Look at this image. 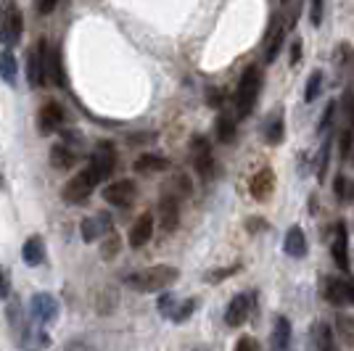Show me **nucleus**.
<instances>
[{
    "label": "nucleus",
    "mask_w": 354,
    "mask_h": 351,
    "mask_svg": "<svg viewBox=\"0 0 354 351\" xmlns=\"http://www.w3.org/2000/svg\"><path fill=\"white\" fill-rule=\"evenodd\" d=\"M177 278H180V272H177L175 267L159 264V267L143 269V272H138V275H130V278H127V285L140 293H159V291H164V288H169Z\"/></svg>",
    "instance_id": "1"
},
{
    "label": "nucleus",
    "mask_w": 354,
    "mask_h": 351,
    "mask_svg": "<svg viewBox=\"0 0 354 351\" xmlns=\"http://www.w3.org/2000/svg\"><path fill=\"white\" fill-rule=\"evenodd\" d=\"M259 88H262V72L257 66H249L246 72L241 74V82H238L236 90V117L246 119L257 103V95H259Z\"/></svg>",
    "instance_id": "2"
},
{
    "label": "nucleus",
    "mask_w": 354,
    "mask_h": 351,
    "mask_svg": "<svg viewBox=\"0 0 354 351\" xmlns=\"http://www.w3.org/2000/svg\"><path fill=\"white\" fill-rule=\"evenodd\" d=\"M24 32V16L16 0H3L0 3V43L6 48H14L21 40Z\"/></svg>",
    "instance_id": "3"
},
{
    "label": "nucleus",
    "mask_w": 354,
    "mask_h": 351,
    "mask_svg": "<svg viewBox=\"0 0 354 351\" xmlns=\"http://www.w3.org/2000/svg\"><path fill=\"white\" fill-rule=\"evenodd\" d=\"M95 185H98V177L93 175V169L85 167L82 172H77V175L64 185V201H69V204H82L85 198H90V193L95 191Z\"/></svg>",
    "instance_id": "4"
},
{
    "label": "nucleus",
    "mask_w": 354,
    "mask_h": 351,
    "mask_svg": "<svg viewBox=\"0 0 354 351\" xmlns=\"http://www.w3.org/2000/svg\"><path fill=\"white\" fill-rule=\"evenodd\" d=\"M90 169H93V175L98 177V182H104L106 177H111L114 172V167H117V151L111 143H98L95 151H93V156H90Z\"/></svg>",
    "instance_id": "5"
},
{
    "label": "nucleus",
    "mask_w": 354,
    "mask_h": 351,
    "mask_svg": "<svg viewBox=\"0 0 354 351\" xmlns=\"http://www.w3.org/2000/svg\"><path fill=\"white\" fill-rule=\"evenodd\" d=\"M48 43L40 40V43L35 45L30 50V56H27V82H30V88H40L45 82V64H48Z\"/></svg>",
    "instance_id": "6"
},
{
    "label": "nucleus",
    "mask_w": 354,
    "mask_h": 351,
    "mask_svg": "<svg viewBox=\"0 0 354 351\" xmlns=\"http://www.w3.org/2000/svg\"><path fill=\"white\" fill-rule=\"evenodd\" d=\"M104 198L111 206H133L138 198V185L133 180H119L104 188Z\"/></svg>",
    "instance_id": "7"
},
{
    "label": "nucleus",
    "mask_w": 354,
    "mask_h": 351,
    "mask_svg": "<svg viewBox=\"0 0 354 351\" xmlns=\"http://www.w3.org/2000/svg\"><path fill=\"white\" fill-rule=\"evenodd\" d=\"M32 317L40 322V325H48L59 317V301L50 296V293H35L30 301Z\"/></svg>",
    "instance_id": "8"
},
{
    "label": "nucleus",
    "mask_w": 354,
    "mask_h": 351,
    "mask_svg": "<svg viewBox=\"0 0 354 351\" xmlns=\"http://www.w3.org/2000/svg\"><path fill=\"white\" fill-rule=\"evenodd\" d=\"M251 293H238V296H233V301L227 304V309H225V322L230 325V328H241L243 322L249 320L251 314Z\"/></svg>",
    "instance_id": "9"
},
{
    "label": "nucleus",
    "mask_w": 354,
    "mask_h": 351,
    "mask_svg": "<svg viewBox=\"0 0 354 351\" xmlns=\"http://www.w3.org/2000/svg\"><path fill=\"white\" fill-rule=\"evenodd\" d=\"M191 156H193V167H196V172L209 180L212 177V167H214V161H212V148L204 137H193L191 143Z\"/></svg>",
    "instance_id": "10"
},
{
    "label": "nucleus",
    "mask_w": 354,
    "mask_h": 351,
    "mask_svg": "<svg viewBox=\"0 0 354 351\" xmlns=\"http://www.w3.org/2000/svg\"><path fill=\"white\" fill-rule=\"evenodd\" d=\"M330 254H333V262H336V267L346 272V269H349V230H346V225H344V222H339V225H336Z\"/></svg>",
    "instance_id": "11"
},
{
    "label": "nucleus",
    "mask_w": 354,
    "mask_h": 351,
    "mask_svg": "<svg viewBox=\"0 0 354 351\" xmlns=\"http://www.w3.org/2000/svg\"><path fill=\"white\" fill-rule=\"evenodd\" d=\"M64 124V108H61L56 101L45 103L43 111H40V117H37V127L43 135H50V132H56Z\"/></svg>",
    "instance_id": "12"
},
{
    "label": "nucleus",
    "mask_w": 354,
    "mask_h": 351,
    "mask_svg": "<svg viewBox=\"0 0 354 351\" xmlns=\"http://www.w3.org/2000/svg\"><path fill=\"white\" fill-rule=\"evenodd\" d=\"M251 196L257 198V201H267L272 191H275V175H272V169H259L257 175L251 177Z\"/></svg>",
    "instance_id": "13"
},
{
    "label": "nucleus",
    "mask_w": 354,
    "mask_h": 351,
    "mask_svg": "<svg viewBox=\"0 0 354 351\" xmlns=\"http://www.w3.org/2000/svg\"><path fill=\"white\" fill-rule=\"evenodd\" d=\"M151 235H153V217L151 214H140L138 222L133 225V230H130V246L133 249H143L151 240Z\"/></svg>",
    "instance_id": "14"
},
{
    "label": "nucleus",
    "mask_w": 354,
    "mask_h": 351,
    "mask_svg": "<svg viewBox=\"0 0 354 351\" xmlns=\"http://www.w3.org/2000/svg\"><path fill=\"white\" fill-rule=\"evenodd\" d=\"M106 233H111V217L109 214H98L93 220L82 222V240L85 243H93V240H98Z\"/></svg>",
    "instance_id": "15"
},
{
    "label": "nucleus",
    "mask_w": 354,
    "mask_h": 351,
    "mask_svg": "<svg viewBox=\"0 0 354 351\" xmlns=\"http://www.w3.org/2000/svg\"><path fill=\"white\" fill-rule=\"evenodd\" d=\"M180 198L177 196H164L162 204H159V217H162V227L169 233V230H175L177 222H180V204H177Z\"/></svg>",
    "instance_id": "16"
},
{
    "label": "nucleus",
    "mask_w": 354,
    "mask_h": 351,
    "mask_svg": "<svg viewBox=\"0 0 354 351\" xmlns=\"http://www.w3.org/2000/svg\"><path fill=\"white\" fill-rule=\"evenodd\" d=\"M270 351H294V346H291V322L286 317L275 320V330L270 338Z\"/></svg>",
    "instance_id": "17"
},
{
    "label": "nucleus",
    "mask_w": 354,
    "mask_h": 351,
    "mask_svg": "<svg viewBox=\"0 0 354 351\" xmlns=\"http://www.w3.org/2000/svg\"><path fill=\"white\" fill-rule=\"evenodd\" d=\"M283 251H286L288 256H294V259L307 256V235H304V230H301V227H291V230L286 233Z\"/></svg>",
    "instance_id": "18"
},
{
    "label": "nucleus",
    "mask_w": 354,
    "mask_h": 351,
    "mask_svg": "<svg viewBox=\"0 0 354 351\" xmlns=\"http://www.w3.org/2000/svg\"><path fill=\"white\" fill-rule=\"evenodd\" d=\"M21 256H24V262L30 264V267H40L45 259V243L40 235H32L27 238V243H24V249H21Z\"/></svg>",
    "instance_id": "19"
},
{
    "label": "nucleus",
    "mask_w": 354,
    "mask_h": 351,
    "mask_svg": "<svg viewBox=\"0 0 354 351\" xmlns=\"http://www.w3.org/2000/svg\"><path fill=\"white\" fill-rule=\"evenodd\" d=\"M164 169H169V161L159 156V153H143V156H138L135 161V172H140V175H151V172H164Z\"/></svg>",
    "instance_id": "20"
},
{
    "label": "nucleus",
    "mask_w": 354,
    "mask_h": 351,
    "mask_svg": "<svg viewBox=\"0 0 354 351\" xmlns=\"http://www.w3.org/2000/svg\"><path fill=\"white\" fill-rule=\"evenodd\" d=\"M74 161H77V151L69 143H59V146L50 148V164L56 169H69Z\"/></svg>",
    "instance_id": "21"
},
{
    "label": "nucleus",
    "mask_w": 354,
    "mask_h": 351,
    "mask_svg": "<svg viewBox=\"0 0 354 351\" xmlns=\"http://www.w3.org/2000/svg\"><path fill=\"white\" fill-rule=\"evenodd\" d=\"M45 77H50L53 85H64V66H61V50L50 48L48 50V64H45Z\"/></svg>",
    "instance_id": "22"
},
{
    "label": "nucleus",
    "mask_w": 354,
    "mask_h": 351,
    "mask_svg": "<svg viewBox=\"0 0 354 351\" xmlns=\"http://www.w3.org/2000/svg\"><path fill=\"white\" fill-rule=\"evenodd\" d=\"M283 137H286V122H283V114L278 111L275 117H270L265 127V140L270 146H281Z\"/></svg>",
    "instance_id": "23"
},
{
    "label": "nucleus",
    "mask_w": 354,
    "mask_h": 351,
    "mask_svg": "<svg viewBox=\"0 0 354 351\" xmlns=\"http://www.w3.org/2000/svg\"><path fill=\"white\" fill-rule=\"evenodd\" d=\"M16 77H19V64H16L14 53L11 50H3L0 53V79L6 85H16Z\"/></svg>",
    "instance_id": "24"
},
{
    "label": "nucleus",
    "mask_w": 354,
    "mask_h": 351,
    "mask_svg": "<svg viewBox=\"0 0 354 351\" xmlns=\"http://www.w3.org/2000/svg\"><path fill=\"white\" fill-rule=\"evenodd\" d=\"M315 341H317V351H339V346H336V333L325 322H320L315 328Z\"/></svg>",
    "instance_id": "25"
},
{
    "label": "nucleus",
    "mask_w": 354,
    "mask_h": 351,
    "mask_svg": "<svg viewBox=\"0 0 354 351\" xmlns=\"http://www.w3.org/2000/svg\"><path fill=\"white\" fill-rule=\"evenodd\" d=\"M325 298L330 304H346V291H344V280L339 278H328L325 280Z\"/></svg>",
    "instance_id": "26"
},
{
    "label": "nucleus",
    "mask_w": 354,
    "mask_h": 351,
    "mask_svg": "<svg viewBox=\"0 0 354 351\" xmlns=\"http://www.w3.org/2000/svg\"><path fill=\"white\" fill-rule=\"evenodd\" d=\"M283 37H286L283 24H275V35H272V40H270V45H267V53H265L267 64H272V61L278 59V53H281V48H283Z\"/></svg>",
    "instance_id": "27"
},
{
    "label": "nucleus",
    "mask_w": 354,
    "mask_h": 351,
    "mask_svg": "<svg viewBox=\"0 0 354 351\" xmlns=\"http://www.w3.org/2000/svg\"><path fill=\"white\" fill-rule=\"evenodd\" d=\"M217 137L222 143H233V137H236V122L225 114L217 117Z\"/></svg>",
    "instance_id": "28"
},
{
    "label": "nucleus",
    "mask_w": 354,
    "mask_h": 351,
    "mask_svg": "<svg viewBox=\"0 0 354 351\" xmlns=\"http://www.w3.org/2000/svg\"><path fill=\"white\" fill-rule=\"evenodd\" d=\"M320 88H323V72H312V77L307 79V88H304V101H315L320 95Z\"/></svg>",
    "instance_id": "29"
},
{
    "label": "nucleus",
    "mask_w": 354,
    "mask_h": 351,
    "mask_svg": "<svg viewBox=\"0 0 354 351\" xmlns=\"http://www.w3.org/2000/svg\"><path fill=\"white\" fill-rule=\"evenodd\" d=\"M339 333L349 346H354V320L352 317H344V314H341L339 317Z\"/></svg>",
    "instance_id": "30"
},
{
    "label": "nucleus",
    "mask_w": 354,
    "mask_h": 351,
    "mask_svg": "<svg viewBox=\"0 0 354 351\" xmlns=\"http://www.w3.org/2000/svg\"><path fill=\"white\" fill-rule=\"evenodd\" d=\"M196 307H198V301L196 298H188V301H183L180 307H177V312L172 314V320L175 322H183V320H188L193 312H196Z\"/></svg>",
    "instance_id": "31"
},
{
    "label": "nucleus",
    "mask_w": 354,
    "mask_h": 351,
    "mask_svg": "<svg viewBox=\"0 0 354 351\" xmlns=\"http://www.w3.org/2000/svg\"><path fill=\"white\" fill-rule=\"evenodd\" d=\"M328 164H330V140H325V143H323V151H320V164H317V180H325Z\"/></svg>",
    "instance_id": "32"
},
{
    "label": "nucleus",
    "mask_w": 354,
    "mask_h": 351,
    "mask_svg": "<svg viewBox=\"0 0 354 351\" xmlns=\"http://www.w3.org/2000/svg\"><path fill=\"white\" fill-rule=\"evenodd\" d=\"M323 8H325L323 0H310V21H312V27H320V24H323Z\"/></svg>",
    "instance_id": "33"
},
{
    "label": "nucleus",
    "mask_w": 354,
    "mask_h": 351,
    "mask_svg": "<svg viewBox=\"0 0 354 351\" xmlns=\"http://www.w3.org/2000/svg\"><path fill=\"white\" fill-rule=\"evenodd\" d=\"M159 307H162V314H164V317H172V314H175V309H177L175 296H172V293H164L162 301H159Z\"/></svg>",
    "instance_id": "34"
},
{
    "label": "nucleus",
    "mask_w": 354,
    "mask_h": 351,
    "mask_svg": "<svg viewBox=\"0 0 354 351\" xmlns=\"http://www.w3.org/2000/svg\"><path fill=\"white\" fill-rule=\"evenodd\" d=\"M333 114H336V101H330L328 106H325L323 119H320V132H325L328 127H330V122H333Z\"/></svg>",
    "instance_id": "35"
},
{
    "label": "nucleus",
    "mask_w": 354,
    "mask_h": 351,
    "mask_svg": "<svg viewBox=\"0 0 354 351\" xmlns=\"http://www.w3.org/2000/svg\"><path fill=\"white\" fill-rule=\"evenodd\" d=\"M236 351H259V343L251 336H241L236 343Z\"/></svg>",
    "instance_id": "36"
},
{
    "label": "nucleus",
    "mask_w": 354,
    "mask_h": 351,
    "mask_svg": "<svg viewBox=\"0 0 354 351\" xmlns=\"http://www.w3.org/2000/svg\"><path fill=\"white\" fill-rule=\"evenodd\" d=\"M8 293H11V278H8V272L0 267V301L8 298Z\"/></svg>",
    "instance_id": "37"
},
{
    "label": "nucleus",
    "mask_w": 354,
    "mask_h": 351,
    "mask_svg": "<svg viewBox=\"0 0 354 351\" xmlns=\"http://www.w3.org/2000/svg\"><path fill=\"white\" fill-rule=\"evenodd\" d=\"M117 251H119V238L111 233V235H109V246L104 243V251H101V254H104V259H111Z\"/></svg>",
    "instance_id": "38"
},
{
    "label": "nucleus",
    "mask_w": 354,
    "mask_h": 351,
    "mask_svg": "<svg viewBox=\"0 0 354 351\" xmlns=\"http://www.w3.org/2000/svg\"><path fill=\"white\" fill-rule=\"evenodd\" d=\"M352 143H354V132L352 130L341 132V153H344V156L352 151Z\"/></svg>",
    "instance_id": "39"
},
{
    "label": "nucleus",
    "mask_w": 354,
    "mask_h": 351,
    "mask_svg": "<svg viewBox=\"0 0 354 351\" xmlns=\"http://www.w3.org/2000/svg\"><path fill=\"white\" fill-rule=\"evenodd\" d=\"M56 3L59 0H35V6H37V14L40 16H48L53 8H56Z\"/></svg>",
    "instance_id": "40"
},
{
    "label": "nucleus",
    "mask_w": 354,
    "mask_h": 351,
    "mask_svg": "<svg viewBox=\"0 0 354 351\" xmlns=\"http://www.w3.org/2000/svg\"><path fill=\"white\" fill-rule=\"evenodd\" d=\"M301 61V40H294L291 45V66H296Z\"/></svg>",
    "instance_id": "41"
},
{
    "label": "nucleus",
    "mask_w": 354,
    "mask_h": 351,
    "mask_svg": "<svg viewBox=\"0 0 354 351\" xmlns=\"http://www.w3.org/2000/svg\"><path fill=\"white\" fill-rule=\"evenodd\" d=\"M236 269H238V267H227V269H222V272H214V275L209 272V275H204V280H209V283H214V280H222L225 275H230V272H236Z\"/></svg>",
    "instance_id": "42"
},
{
    "label": "nucleus",
    "mask_w": 354,
    "mask_h": 351,
    "mask_svg": "<svg viewBox=\"0 0 354 351\" xmlns=\"http://www.w3.org/2000/svg\"><path fill=\"white\" fill-rule=\"evenodd\" d=\"M207 101H209V103H212V106H220V101H222L220 90H209Z\"/></svg>",
    "instance_id": "43"
},
{
    "label": "nucleus",
    "mask_w": 354,
    "mask_h": 351,
    "mask_svg": "<svg viewBox=\"0 0 354 351\" xmlns=\"http://www.w3.org/2000/svg\"><path fill=\"white\" fill-rule=\"evenodd\" d=\"M344 291H346V301L354 304V283H344Z\"/></svg>",
    "instance_id": "44"
},
{
    "label": "nucleus",
    "mask_w": 354,
    "mask_h": 351,
    "mask_svg": "<svg viewBox=\"0 0 354 351\" xmlns=\"http://www.w3.org/2000/svg\"><path fill=\"white\" fill-rule=\"evenodd\" d=\"M262 227H265V222L259 220V217H257V220H249V230H251V233H254V230H262Z\"/></svg>",
    "instance_id": "45"
},
{
    "label": "nucleus",
    "mask_w": 354,
    "mask_h": 351,
    "mask_svg": "<svg viewBox=\"0 0 354 351\" xmlns=\"http://www.w3.org/2000/svg\"><path fill=\"white\" fill-rule=\"evenodd\" d=\"M349 117H352V127H354V106H352V114H349Z\"/></svg>",
    "instance_id": "46"
}]
</instances>
